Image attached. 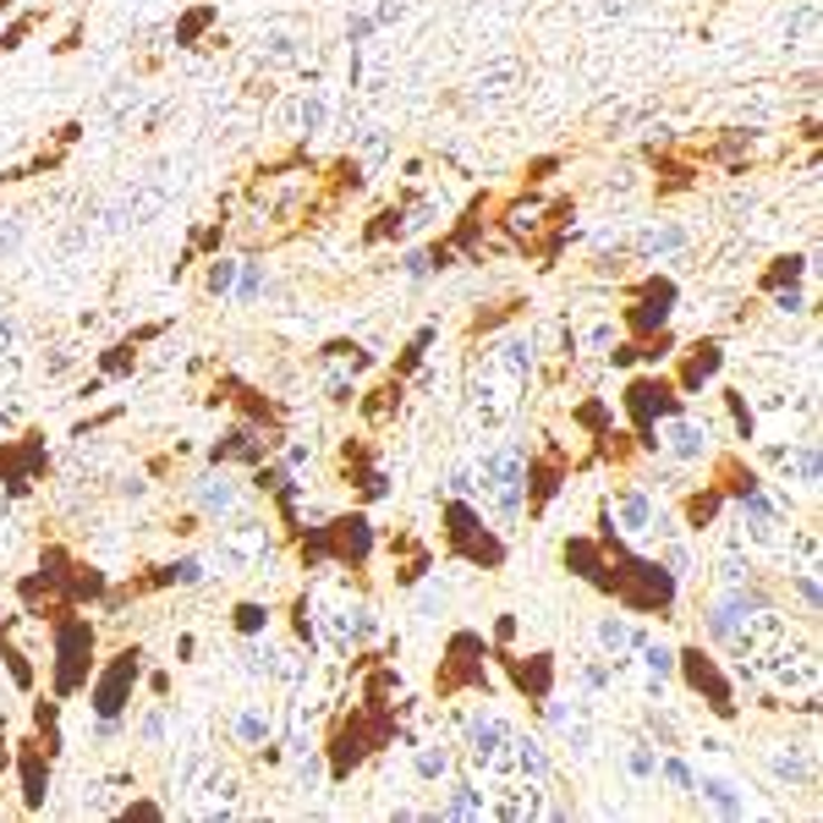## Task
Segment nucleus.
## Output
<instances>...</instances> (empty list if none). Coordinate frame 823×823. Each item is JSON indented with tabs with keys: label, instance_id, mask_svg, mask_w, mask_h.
<instances>
[{
	"label": "nucleus",
	"instance_id": "nucleus-36",
	"mask_svg": "<svg viewBox=\"0 0 823 823\" xmlns=\"http://www.w3.org/2000/svg\"><path fill=\"white\" fill-rule=\"evenodd\" d=\"M774 308H780V314H802V292H796V286H791V292H780V297H774Z\"/></svg>",
	"mask_w": 823,
	"mask_h": 823
},
{
	"label": "nucleus",
	"instance_id": "nucleus-14",
	"mask_svg": "<svg viewBox=\"0 0 823 823\" xmlns=\"http://www.w3.org/2000/svg\"><path fill=\"white\" fill-rule=\"evenodd\" d=\"M270 549H275V538H270L264 521H236V527L220 532V566H225V577L258 571V566L270 560Z\"/></svg>",
	"mask_w": 823,
	"mask_h": 823
},
{
	"label": "nucleus",
	"instance_id": "nucleus-20",
	"mask_svg": "<svg viewBox=\"0 0 823 823\" xmlns=\"http://www.w3.org/2000/svg\"><path fill=\"white\" fill-rule=\"evenodd\" d=\"M407 752H412V774H418L423 785H440V780L456 774V752H451V741H440V736H418Z\"/></svg>",
	"mask_w": 823,
	"mask_h": 823
},
{
	"label": "nucleus",
	"instance_id": "nucleus-17",
	"mask_svg": "<svg viewBox=\"0 0 823 823\" xmlns=\"http://www.w3.org/2000/svg\"><path fill=\"white\" fill-rule=\"evenodd\" d=\"M50 752L39 747V736L17 741V780H22V813H44L50 802Z\"/></svg>",
	"mask_w": 823,
	"mask_h": 823
},
{
	"label": "nucleus",
	"instance_id": "nucleus-24",
	"mask_svg": "<svg viewBox=\"0 0 823 823\" xmlns=\"http://www.w3.org/2000/svg\"><path fill=\"white\" fill-rule=\"evenodd\" d=\"M593 637H599L604 658H626V654H637V643H643L648 632H643V626H632L626 615H615V610H610V615H599V621H593Z\"/></svg>",
	"mask_w": 823,
	"mask_h": 823
},
{
	"label": "nucleus",
	"instance_id": "nucleus-38",
	"mask_svg": "<svg viewBox=\"0 0 823 823\" xmlns=\"http://www.w3.org/2000/svg\"><path fill=\"white\" fill-rule=\"evenodd\" d=\"M6 373H11V351H6V325H0V390H6Z\"/></svg>",
	"mask_w": 823,
	"mask_h": 823
},
{
	"label": "nucleus",
	"instance_id": "nucleus-15",
	"mask_svg": "<svg viewBox=\"0 0 823 823\" xmlns=\"http://www.w3.org/2000/svg\"><path fill=\"white\" fill-rule=\"evenodd\" d=\"M708 451H714V429H708V423H697V418H686V412H675V418L658 423L654 456H669V462H680V467H697Z\"/></svg>",
	"mask_w": 823,
	"mask_h": 823
},
{
	"label": "nucleus",
	"instance_id": "nucleus-13",
	"mask_svg": "<svg viewBox=\"0 0 823 823\" xmlns=\"http://www.w3.org/2000/svg\"><path fill=\"white\" fill-rule=\"evenodd\" d=\"M494 658H499V669L510 675V686H516L521 703L538 708L544 697H555V680H560V658L555 654H544V648H538V654H510V648H505V654H494Z\"/></svg>",
	"mask_w": 823,
	"mask_h": 823
},
{
	"label": "nucleus",
	"instance_id": "nucleus-8",
	"mask_svg": "<svg viewBox=\"0 0 823 823\" xmlns=\"http://www.w3.org/2000/svg\"><path fill=\"white\" fill-rule=\"evenodd\" d=\"M604 510H610V527L626 538V544H648V538H669L675 527H669V516L654 505V494L643 489V484H615L610 499H604Z\"/></svg>",
	"mask_w": 823,
	"mask_h": 823
},
{
	"label": "nucleus",
	"instance_id": "nucleus-10",
	"mask_svg": "<svg viewBox=\"0 0 823 823\" xmlns=\"http://www.w3.org/2000/svg\"><path fill=\"white\" fill-rule=\"evenodd\" d=\"M325 544H329V566H335V571H362V566L373 560L379 532H373L368 510H340V516L325 521Z\"/></svg>",
	"mask_w": 823,
	"mask_h": 823
},
{
	"label": "nucleus",
	"instance_id": "nucleus-29",
	"mask_svg": "<svg viewBox=\"0 0 823 823\" xmlns=\"http://www.w3.org/2000/svg\"><path fill=\"white\" fill-rule=\"evenodd\" d=\"M357 407H362V418H368V423H384V418H390V412L401 407V379L390 373V379H384L379 390H368V395H357Z\"/></svg>",
	"mask_w": 823,
	"mask_h": 823
},
{
	"label": "nucleus",
	"instance_id": "nucleus-33",
	"mask_svg": "<svg viewBox=\"0 0 823 823\" xmlns=\"http://www.w3.org/2000/svg\"><path fill=\"white\" fill-rule=\"evenodd\" d=\"M725 412H730V423H736V440H752V434H758V418H752V407H747L741 390H725Z\"/></svg>",
	"mask_w": 823,
	"mask_h": 823
},
{
	"label": "nucleus",
	"instance_id": "nucleus-1",
	"mask_svg": "<svg viewBox=\"0 0 823 823\" xmlns=\"http://www.w3.org/2000/svg\"><path fill=\"white\" fill-rule=\"evenodd\" d=\"M532 362H538V351H532L527 335H505L499 346H489L473 362V423L478 429H505L510 423V412L521 407Z\"/></svg>",
	"mask_w": 823,
	"mask_h": 823
},
{
	"label": "nucleus",
	"instance_id": "nucleus-23",
	"mask_svg": "<svg viewBox=\"0 0 823 823\" xmlns=\"http://www.w3.org/2000/svg\"><path fill=\"white\" fill-rule=\"evenodd\" d=\"M730 499L719 484H703V489H692L680 499V527L686 532H708V527H719V510H725Z\"/></svg>",
	"mask_w": 823,
	"mask_h": 823
},
{
	"label": "nucleus",
	"instance_id": "nucleus-9",
	"mask_svg": "<svg viewBox=\"0 0 823 823\" xmlns=\"http://www.w3.org/2000/svg\"><path fill=\"white\" fill-rule=\"evenodd\" d=\"M138 680H144V648H138V643H133V648H116L110 664L88 680V708H94L99 719H122L127 703H133V692H138Z\"/></svg>",
	"mask_w": 823,
	"mask_h": 823
},
{
	"label": "nucleus",
	"instance_id": "nucleus-16",
	"mask_svg": "<svg viewBox=\"0 0 823 823\" xmlns=\"http://www.w3.org/2000/svg\"><path fill=\"white\" fill-rule=\"evenodd\" d=\"M560 560H566V571H571V577H582V582H588V588H599L604 599L615 593L610 555H604V544H599L593 532H571V538L560 544Z\"/></svg>",
	"mask_w": 823,
	"mask_h": 823
},
{
	"label": "nucleus",
	"instance_id": "nucleus-3",
	"mask_svg": "<svg viewBox=\"0 0 823 823\" xmlns=\"http://www.w3.org/2000/svg\"><path fill=\"white\" fill-rule=\"evenodd\" d=\"M94 654H99V626L88 615H55L50 626V669H55V697H77L94 680Z\"/></svg>",
	"mask_w": 823,
	"mask_h": 823
},
{
	"label": "nucleus",
	"instance_id": "nucleus-6",
	"mask_svg": "<svg viewBox=\"0 0 823 823\" xmlns=\"http://www.w3.org/2000/svg\"><path fill=\"white\" fill-rule=\"evenodd\" d=\"M621 407H626L632 440H637V445L654 456L658 423H664V418H675V412H686V395L675 390V379H669V373H643V379H632V384H626Z\"/></svg>",
	"mask_w": 823,
	"mask_h": 823
},
{
	"label": "nucleus",
	"instance_id": "nucleus-32",
	"mask_svg": "<svg viewBox=\"0 0 823 823\" xmlns=\"http://www.w3.org/2000/svg\"><path fill=\"white\" fill-rule=\"evenodd\" d=\"M0 658H6V675H11V686H17V692H33V664H28V654H22L11 637H0Z\"/></svg>",
	"mask_w": 823,
	"mask_h": 823
},
{
	"label": "nucleus",
	"instance_id": "nucleus-25",
	"mask_svg": "<svg viewBox=\"0 0 823 823\" xmlns=\"http://www.w3.org/2000/svg\"><path fill=\"white\" fill-rule=\"evenodd\" d=\"M434 819H489V791H478L473 780H451V796L434 808Z\"/></svg>",
	"mask_w": 823,
	"mask_h": 823
},
{
	"label": "nucleus",
	"instance_id": "nucleus-12",
	"mask_svg": "<svg viewBox=\"0 0 823 823\" xmlns=\"http://www.w3.org/2000/svg\"><path fill=\"white\" fill-rule=\"evenodd\" d=\"M510 730H516V719H510L505 708H494L489 697H484V703H473V708L462 714V752H467V763H473V769H484Z\"/></svg>",
	"mask_w": 823,
	"mask_h": 823
},
{
	"label": "nucleus",
	"instance_id": "nucleus-2",
	"mask_svg": "<svg viewBox=\"0 0 823 823\" xmlns=\"http://www.w3.org/2000/svg\"><path fill=\"white\" fill-rule=\"evenodd\" d=\"M473 494L489 505V516L510 532L527 510V451L521 445H494L473 467Z\"/></svg>",
	"mask_w": 823,
	"mask_h": 823
},
{
	"label": "nucleus",
	"instance_id": "nucleus-30",
	"mask_svg": "<svg viewBox=\"0 0 823 823\" xmlns=\"http://www.w3.org/2000/svg\"><path fill=\"white\" fill-rule=\"evenodd\" d=\"M231 626H236L242 637H264V632H270V604H258V599H242V604L231 610Z\"/></svg>",
	"mask_w": 823,
	"mask_h": 823
},
{
	"label": "nucleus",
	"instance_id": "nucleus-4",
	"mask_svg": "<svg viewBox=\"0 0 823 823\" xmlns=\"http://www.w3.org/2000/svg\"><path fill=\"white\" fill-rule=\"evenodd\" d=\"M675 675L686 680V692H692L719 725H736V719H741L736 675L719 664V654H714L708 643H686V648H675Z\"/></svg>",
	"mask_w": 823,
	"mask_h": 823
},
{
	"label": "nucleus",
	"instance_id": "nucleus-31",
	"mask_svg": "<svg viewBox=\"0 0 823 823\" xmlns=\"http://www.w3.org/2000/svg\"><path fill=\"white\" fill-rule=\"evenodd\" d=\"M236 499H242V494L231 489L225 478H203V489H198V505H203L209 516H225V510H236Z\"/></svg>",
	"mask_w": 823,
	"mask_h": 823
},
{
	"label": "nucleus",
	"instance_id": "nucleus-39",
	"mask_svg": "<svg viewBox=\"0 0 823 823\" xmlns=\"http://www.w3.org/2000/svg\"><path fill=\"white\" fill-rule=\"evenodd\" d=\"M0 11H11V0H0Z\"/></svg>",
	"mask_w": 823,
	"mask_h": 823
},
{
	"label": "nucleus",
	"instance_id": "nucleus-35",
	"mask_svg": "<svg viewBox=\"0 0 823 823\" xmlns=\"http://www.w3.org/2000/svg\"><path fill=\"white\" fill-rule=\"evenodd\" d=\"M122 819H165V808H160V802H127V808H122Z\"/></svg>",
	"mask_w": 823,
	"mask_h": 823
},
{
	"label": "nucleus",
	"instance_id": "nucleus-21",
	"mask_svg": "<svg viewBox=\"0 0 823 823\" xmlns=\"http://www.w3.org/2000/svg\"><path fill=\"white\" fill-rule=\"evenodd\" d=\"M692 796H703V808H714L719 819H747V813H752L747 791H741L736 780H725V774H697Z\"/></svg>",
	"mask_w": 823,
	"mask_h": 823
},
{
	"label": "nucleus",
	"instance_id": "nucleus-28",
	"mask_svg": "<svg viewBox=\"0 0 823 823\" xmlns=\"http://www.w3.org/2000/svg\"><path fill=\"white\" fill-rule=\"evenodd\" d=\"M270 730H275V714H270L264 703H247V708L236 714V741H242V747H264Z\"/></svg>",
	"mask_w": 823,
	"mask_h": 823
},
{
	"label": "nucleus",
	"instance_id": "nucleus-19",
	"mask_svg": "<svg viewBox=\"0 0 823 823\" xmlns=\"http://www.w3.org/2000/svg\"><path fill=\"white\" fill-rule=\"evenodd\" d=\"M571 467L560 451H544V456H527V516H544V505L566 489Z\"/></svg>",
	"mask_w": 823,
	"mask_h": 823
},
{
	"label": "nucleus",
	"instance_id": "nucleus-5",
	"mask_svg": "<svg viewBox=\"0 0 823 823\" xmlns=\"http://www.w3.org/2000/svg\"><path fill=\"white\" fill-rule=\"evenodd\" d=\"M445 555L467 560L473 571H499L505 566V538L484 521V510L473 499H445Z\"/></svg>",
	"mask_w": 823,
	"mask_h": 823
},
{
	"label": "nucleus",
	"instance_id": "nucleus-26",
	"mask_svg": "<svg viewBox=\"0 0 823 823\" xmlns=\"http://www.w3.org/2000/svg\"><path fill=\"white\" fill-rule=\"evenodd\" d=\"M621 769H626V780L632 785H654L658 780V747L637 730V736H626V747H621Z\"/></svg>",
	"mask_w": 823,
	"mask_h": 823
},
{
	"label": "nucleus",
	"instance_id": "nucleus-37",
	"mask_svg": "<svg viewBox=\"0 0 823 823\" xmlns=\"http://www.w3.org/2000/svg\"><path fill=\"white\" fill-rule=\"evenodd\" d=\"M225 286H231V264H214L209 270V292H225Z\"/></svg>",
	"mask_w": 823,
	"mask_h": 823
},
{
	"label": "nucleus",
	"instance_id": "nucleus-22",
	"mask_svg": "<svg viewBox=\"0 0 823 823\" xmlns=\"http://www.w3.org/2000/svg\"><path fill=\"white\" fill-rule=\"evenodd\" d=\"M264 451H270V440H264V429H253V423H236L209 456H214V467H225V462H264Z\"/></svg>",
	"mask_w": 823,
	"mask_h": 823
},
{
	"label": "nucleus",
	"instance_id": "nucleus-27",
	"mask_svg": "<svg viewBox=\"0 0 823 823\" xmlns=\"http://www.w3.org/2000/svg\"><path fill=\"white\" fill-rule=\"evenodd\" d=\"M664 325H669V303L637 297V303L626 308V329H632V340H648V335H658Z\"/></svg>",
	"mask_w": 823,
	"mask_h": 823
},
{
	"label": "nucleus",
	"instance_id": "nucleus-7",
	"mask_svg": "<svg viewBox=\"0 0 823 823\" xmlns=\"http://www.w3.org/2000/svg\"><path fill=\"white\" fill-rule=\"evenodd\" d=\"M484 658H489V643H484L478 632H451L445 658H440V675H434V697H440V703H451V697H462V692L489 697L494 675Z\"/></svg>",
	"mask_w": 823,
	"mask_h": 823
},
{
	"label": "nucleus",
	"instance_id": "nucleus-11",
	"mask_svg": "<svg viewBox=\"0 0 823 823\" xmlns=\"http://www.w3.org/2000/svg\"><path fill=\"white\" fill-rule=\"evenodd\" d=\"M763 769H769L774 785H785V791H813V785H819V736L769 741V747H763Z\"/></svg>",
	"mask_w": 823,
	"mask_h": 823
},
{
	"label": "nucleus",
	"instance_id": "nucleus-18",
	"mask_svg": "<svg viewBox=\"0 0 823 823\" xmlns=\"http://www.w3.org/2000/svg\"><path fill=\"white\" fill-rule=\"evenodd\" d=\"M719 368H725V346H719V340H692V346L680 351V362H675L669 379H675L680 395H703V384H708Z\"/></svg>",
	"mask_w": 823,
	"mask_h": 823
},
{
	"label": "nucleus",
	"instance_id": "nucleus-34",
	"mask_svg": "<svg viewBox=\"0 0 823 823\" xmlns=\"http://www.w3.org/2000/svg\"><path fill=\"white\" fill-rule=\"evenodd\" d=\"M802 270H808V258H796V253H785V258H774V270L763 275V292H774V286H785V281L796 286V281H802Z\"/></svg>",
	"mask_w": 823,
	"mask_h": 823
}]
</instances>
